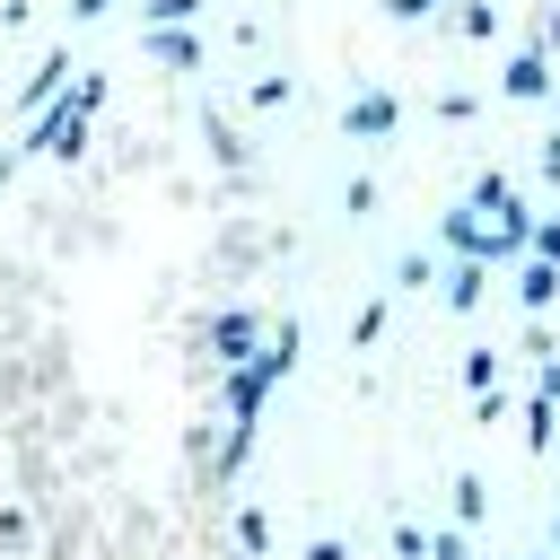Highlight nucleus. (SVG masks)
<instances>
[{
    "label": "nucleus",
    "mask_w": 560,
    "mask_h": 560,
    "mask_svg": "<svg viewBox=\"0 0 560 560\" xmlns=\"http://www.w3.org/2000/svg\"><path fill=\"white\" fill-rule=\"evenodd\" d=\"M105 105V79H79L61 105H44L35 122H26V149H44V158H79L88 149V114Z\"/></svg>",
    "instance_id": "1"
},
{
    "label": "nucleus",
    "mask_w": 560,
    "mask_h": 560,
    "mask_svg": "<svg viewBox=\"0 0 560 560\" xmlns=\"http://www.w3.org/2000/svg\"><path fill=\"white\" fill-rule=\"evenodd\" d=\"M394 122H402V96H394V88H359V96L341 105V131H350V140H394Z\"/></svg>",
    "instance_id": "2"
},
{
    "label": "nucleus",
    "mask_w": 560,
    "mask_h": 560,
    "mask_svg": "<svg viewBox=\"0 0 560 560\" xmlns=\"http://www.w3.org/2000/svg\"><path fill=\"white\" fill-rule=\"evenodd\" d=\"M499 88H508L516 105H534V96H551V44H525V52H508V70H499Z\"/></svg>",
    "instance_id": "3"
},
{
    "label": "nucleus",
    "mask_w": 560,
    "mask_h": 560,
    "mask_svg": "<svg viewBox=\"0 0 560 560\" xmlns=\"http://www.w3.org/2000/svg\"><path fill=\"white\" fill-rule=\"evenodd\" d=\"M262 394H271V376H262L254 359L228 368V394H219V402H228V429H254V420H262Z\"/></svg>",
    "instance_id": "4"
},
{
    "label": "nucleus",
    "mask_w": 560,
    "mask_h": 560,
    "mask_svg": "<svg viewBox=\"0 0 560 560\" xmlns=\"http://www.w3.org/2000/svg\"><path fill=\"white\" fill-rule=\"evenodd\" d=\"M551 420H560V359H542V376H534V402H525V446H551Z\"/></svg>",
    "instance_id": "5"
},
{
    "label": "nucleus",
    "mask_w": 560,
    "mask_h": 560,
    "mask_svg": "<svg viewBox=\"0 0 560 560\" xmlns=\"http://www.w3.org/2000/svg\"><path fill=\"white\" fill-rule=\"evenodd\" d=\"M70 70H79V61H70V52H44V61H35V79H26V88H18V114H26V122H35V114H44V105H52V96H61V79H70Z\"/></svg>",
    "instance_id": "6"
},
{
    "label": "nucleus",
    "mask_w": 560,
    "mask_h": 560,
    "mask_svg": "<svg viewBox=\"0 0 560 560\" xmlns=\"http://www.w3.org/2000/svg\"><path fill=\"white\" fill-rule=\"evenodd\" d=\"M210 350H219L228 368H245V359L262 350V315H219V324H210Z\"/></svg>",
    "instance_id": "7"
},
{
    "label": "nucleus",
    "mask_w": 560,
    "mask_h": 560,
    "mask_svg": "<svg viewBox=\"0 0 560 560\" xmlns=\"http://www.w3.org/2000/svg\"><path fill=\"white\" fill-rule=\"evenodd\" d=\"M149 61H166V70H201V35H192V26H149Z\"/></svg>",
    "instance_id": "8"
},
{
    "label": "nucleus",
    "mask_w": 560,
    "mask_h": 560,
    "mask_svg": "<svg viewBox=\"0 0 560 560\" xmlns=\"http://www.w3.org/2000/svg\"><path fill=\"white\" fill-rule=\"evenodd\" d=\"M516 298H525V306H551V298H560V262H534V254H525V271H516Z\"/></svg>",
    "instance_id": "9"
},
{
    "label": "nucleus",
    "mask_w": 560,
    "mask_h": 560,
    "mask_svg": "<svg viewBox=\"0 0 560 560\" xmlns=\"http://www.w3.org/2000/svg\"><path fill=\"white\" fill-rule=\"evenodd\" d=\"M481 280H490V262H455L438 289H446V306H481Z\"/></svg>",
    "instance_id": "10"
},
{
    "label": "nucleus",
    "mask_w": 560,
    "mask_h": 560,
    "mask_svg": "<svg viewBox=\"0 0 560 560\" xmlns=\"http://www.w3.org/2000/svg\"><path fill=\"white\" fill-rule=\"evenodd\" d=\"M455 26H464L472 44H490V35H499V9H490V0H455Z\"/></svg>",
    "instance_id": "11"
},
{
    "label": "nucleus",
    "mask_w": 560,
    "mask_h": 560,
    "mask_svg": "<svg viewBox=\"0 0 560 560\" xmlns=\"http://www.w3.org/2000/svg\"><path fill=\"white\" fill-rule=\"evenodd\" d=\"M508 192H516L508 175H472V192H464V210H481V219H490V210H508Z\"/></svg>",
    "instance_id": "12"
},
{
    "label": "nucleus",
    "mask_w": 560,
    "mask_h": 560,
    "mask_svg": "<svg viewBox=\"0 0 560 560\" xmlns=\"http://www.w3.org/2000/svg\"><path fill=\"white\" fill-rule=\"evenodd\" d=\"M455 516H464V525H481V516H490V490H481V472H455Z\"/></svg>",
    "instance_id": "13"
},
{
    "label": "nucleus",
    "mask_w": 560,
    "mask_h": 560,
    "mask_svg": "<svg viewBox=\"0 0 560 560\" xmlns=\"http://www.w3.org/2000/svg\"><path fill=\"white\" fill-rule=\"evenodd\" d=\"M464 385H472V402H481V394L499 385V359H490V350H464Z\"/></svg>",
    "instance_id": "14"
},
{
    "label": "nucleus",
    "mask_w": 560,
    "mask_h": 560,
    "mask_svg": "<svg viewBox=\"0 0 560 560\" xmlns=\"http://www.w3.org/2000/svg\"><path fill=\"white\" fill-rule=\"evenodd\" d=\"M525 254H534V262H560V210H551V219H534V236H525Z\"/></svg>",
    "instance_id": "15"
},
{
    "label": "nucleus",
    "mask_w": 560,
    "mask_h": 560,
    "mask_svg": "<svg viewBox=\"0 0 560 560\" xmlns=\"http://www.w3.org/2000/svg\"><path fill=\"white\" fill-rule=\"evenodd\" d=\"M385 551H394V560H429V534H420V525H394Z\"/></svg>",
    "instance_id": "16"
},
{
    "label": "nucleus",
    "mask_w": 560,
    "mask_h": 560,
    "mask_svg": "<svg viewBox=\"0 0 560 560\" xmlns=\"http://www.w3.org/2000/svg\"><path fill=\"white\" fill-rule=\"evenodd\" d=\"M376 332H385V298H368V306H359V324H350V341H359V350H368V341H376Z\"/></svg>",
    "instance_id": "17"
},
{
    "label": "nucleus",
    "mask_w": 560,
    "mask_h": 560,
    "mask_svg": "<svg viewBox=\"0 0 560 560\" xmlns=\"http://www.w3.org/2000/svg\"><path fill=\"white\" fill-rule=\"evenodd\" d=\"M236 542H245V560H254V551L271 542V525H262V508H245V516H236Z\"/></svg>",
    "instance_id": "18"
},
{
    "label": "nucleus",
    "mask_w": 560,
    "mask_h": 560,
    "mask_svg": "<svg viewBox=\"0 0 560 560\" xmlns=\"http://www.w3.org/2000/svg\"><path fill=\"white\" fill-rule=\"evenodd\" d=\"M192 9H201V0H149V26H184Z\"/></svg>",
    "instance_id": "19"
},
{
    "label": "nucleus",
    "mask_w": 560,
    "mask_h": 560,
    "mask_svg": "<svg viewBox=\"0 0 560 560\" xmlns=\"http://www.w3.org/2000/svg\"><path fill=\"white\" fill-rule=\"evenodd\" d=\"M429 560H472V542L464 534H429Z\"/></svg>",
    "instance_id": "20"
},
{
    "label": "nucleus",
    "mask_w": 560,
    "mask_h": 560,
    "mask_svg": "<svg viewBox=\"0 0 560 560\" xmlns=\"http://www.w3.org/2000/svg\"><path fill=\"white\" fill-rule=\"evenodd\" d=\"M306 560H350V542H341V534H315V542H306Z\"/></svg>",
    "instance_id": "21"
},
{
    "label": "nucleus",
    "mask_w": 560,
    "mask_h": 560,
    "mask_svg": "<svg viewBox=\"0 0 560 560\" xmlns=\"http://www.w3.org/2000/svg\"><path fill=\"white\" fill-rule=\"evenodd\" d=\"M429 9H446V0H385V18H429Z\"/></svg>",
    "instance_id": "22"
},
{
    "label": "nucleus",
    "mask_w": 560,
    "mask_h": 560,
    "mask_svg": "<svg viewBox=\"0 0 560 560\" xmlns=\"http://www.w3.org/2000/svg\"><path fill=\"white\" fill-rule=\"evenodd\" d=\"M542 175H551V184H560V131H551V140H542Z\"/></svg>",
    "instance_id": "23"
},
{
    "label": "nucleus",
    "mask_w": 560,
    "mask_h": 560,
    "mask_svg": "<svg viewBox=\"0 0 560 560\" xmlns=\"http://www.w3.org/2000/svg\"><path fill=\"white\" fill-rule=\"evenodd\" d=\"M70 18H105V0H70Z\"/></svg>",
    "instance_id": "24"
},
{
    "label": "nucleus",
    "mask_w": 560,
    "mask_h": 560,
    "mask_svg": "<svg viewBox=\"0 0 560 560\" xmlns=\"http://www.w3.org/2000/svg\"><path fill=\"white\" fill-rule=\"evenodd\" d=\"M551 122H560V88H551Z\"/></svg>",
    "instance_id": "25"
},
{
    "label": "nucleus",
    "mask_w": 560,
    "mask_h": 560,
    "mask_svg": "<svg viewBox=\"0 0 560 560\" xmlns=\"http://www.w3.org/2000/svg\"><path fill=\"white\" fill-rule=\"evenodd\" d=\"M551 551H560V516H551Z\"/></svg>",
    "instance_id": "26"
},
{
    "label": "nucleus",
    "mask_w": 560,
    "mask_h": 560,
    "mask_svg": "<svg viewBox=\"0 0 560 560\" xmlns=\"http://www.w3.org/2000/svg\"><path fill=\"white\" fill-rule=\"evenodd\" d=\"M525 560H542V551H525Z\"/></svg>",
    "instance_id": "27"
}]
</instances>
